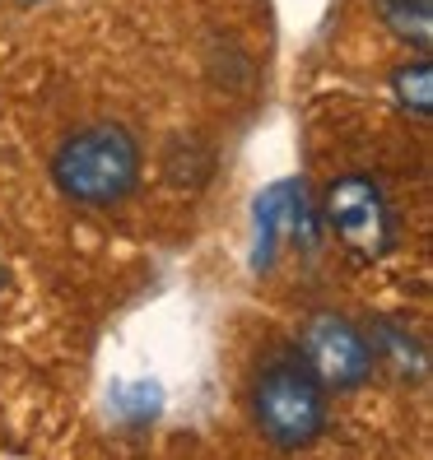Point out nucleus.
Returning <instances> with one entry per match:
<instances>
[{
	"mask_svg": "<svg viewBox=\"0 0 433 460\" xmlns=\"http://www.w3.org/2000/svg\"><path fill=\"white\" fill-rule=\"evenodd\" d=\"M280 242H293L308 256L321 247V219L308 200V186L299 177H280L252 200V270L266 275L275 265Z\"/></svg>",
	"mask_w": 433,
	"mask_h": 460,
	"instance_id": "39448f33",
	"label": "nucleus"
},
{
	"mask_svg": "<svg viewBox=\"0 0 433 460\" xmlns=\"http://www.w3.org/2000/svg\"><path fill=\"white\" fill-rule=\"evenodd\" d=\"M145 172V149L122 121H89L70 130L51 154V186L66 205L117 209L135 196Z\"/></svg>",
	"mask_w": 433,
	"mask_h": 460,
	"instance_id": "f257e3e1",
	"label": "nucleus"
},
{
	"mask_svg": "<svg viewBox=\"0 0 433 460\" xmlns=\"http://www.w3.org/2000/svg\"><path fill=\"white\" fill-rule=\"evenodd\" d=\"M373 10L401 47L410 51L433 47V0H373Z\"/></svg>",
	"mask_w": 433,
	"mask_h": 460,
	"instance_id": "6e6552de",
	"label": "nucleus"
},
{
	"mask_svg": "<svg viewBox=\"0 0 433 460\" xmlns=\"http://www.w3.org/2000/svg\"><path fill=\"white\" fill-rule=\"evenodd\" d=\"M10 288V265H5V256H0V293Z\"/></svg>",
	"mask_w": 433,
	"mask_h": 460,
	"instance_id": "9b49d317",
	"label": "nucleus"
},
{
	"mask_svg": "<svg viewBox=\"0 0 433 460\" xmlns=\"http://www.w3.org/2000/svg\"><path fill=\"white\" fill-rule=\"evenodd\" d=\"M317 219L359 265H377L401 247V209L387 196V186L364 168H349L321 186Z\"/></svg>",
	"mask_w": 433,
	"mask_h": 460,
	"instance_id": "7ed1b4c3",
	"label": "nucleus"
},
{
	"mask_svg": "<svg viewBox=\"0 0 433 460\" xmlns=\"http://www.w3.org/2000/svg\"><path fill=\"white\" fill-rule=\"evenodd\" d=\"M387 93H392V102L401 107L405 117H415V121L433 117V61H428V51H415L410 61L392 66Z\"/></svg>",
	"mask_w": 433,
	"mask_h": 460,
	"instance_id": "0eeeda50",
	"label": "nucleus"
},
{
	"mask_svg": "<svg viewBox=\"0 0 433 460\" xmlns=\"http://www.w3.org/2000/svg\"><path fill=\"white\" fill-rule=\"evenodd\" d=\"M113 414L126 423V428H149L158 414H164V386L140 376V382H117L113 386Z\"/></svg>",
	"mask_w": 433,
	"mask_h": 460,
	"instance_id": "1a4fd4ad",
	"label": "nucleus"
},
{
	"mask_svg": "<svg viewBox=\"0 0 433 460\" xmlns=\"http://www.w3.org/2000/svg\"><path fill=\"white\" fill-rule=\"evenodd\" d=\"M248 410L266 447L275 451H308L327 438L331 423V391L312 376L299 354H280L257 367Z\"/></svg>",
	"mask_w": 433,
	"mask_h": 460,
	"instance_id": "f03ea898",
	"label": "nucleus"
},
{
	"mask_svg": "<svg viewBox=\"0 0 433 460\" xmlns=\"http://www.w3.org/2000/svg\"><path fill=\"white\" fill-rule=\"evenodd\" d=\"M364 331H368L377 367H387L401 386H419L428 376V349L410 326H401L396 316H373V326H364Z\"/></svg>",
	"mask_w": 433,
	"mask_h": 460,
	"instance_id": "423d86ee",
	"label": "nucleus"
},
{
	"mask_svg": "<svg viewBox=\"0 0 433 460\" xmlns=\"http://www.w3.org/2000/svg\"><path fill=\"white\" fill-rule=\"evenodd\" d=\"M299 358L312 367V376L331 395H355L377 376V358L368 331L355 316H345L336 307H317L303 316L299 326Z\"/></svg>",
	"mask_w": 433,
	"mask_h": 460,
	"instance_id": "20e7f679",
	"label": "nucleus"
},
{
	"mask_svg": "<svg viewBox=\"0 0 433 460\" xmlns=\"http://www.w3.org/2000/svg\"><path fill=\"white\" fill-rule=\"evenodd\" d=\"M0 5H14V10H38V5H47V0H0Z\"/></svg>",
	"mask_w": 433,
	"mask_h": 460,
	"instance_id": "9d476101",
	"label": "nucleus"
}]
</instances>
